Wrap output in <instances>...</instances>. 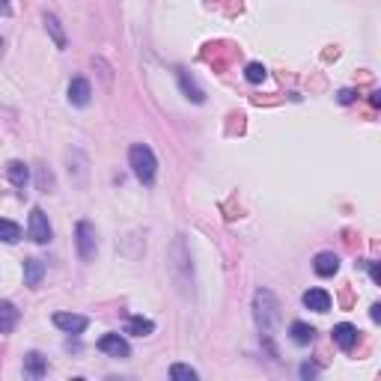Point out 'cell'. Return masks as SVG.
Masks as SVG:
<instances>
[{"instance_id": "cell-14", "label": "cell", "mask_w": 381, "mask_h": 381, "mask_svg": "<svg viewBox=\"0 0 381 381\" xmlns=\"http://www.w3.org/2000/svg\"><path fill=\"white\" fill-rule=\"evenodd\" d=\"M42 280H45V262L36 259V257L24 259V283L30 286V289H39Z\"/></svg>"}, {"instance_id": "cell-11", "label": "cell", "mask_w": 381, "mask_h": 381, "mask_svg": "<svg viewBox=\"0 0 381 381\" xmlns=\"http://www.w3.org/2000/svg\"><path fill=\"white\" fill-rule=\"evenodd\" d=\"M45 373H48V358H42L39 351H27L24 355V375L27 378H45Z\"/></svg>"}, {"instance_id": "cell-12", "label": "cell", "mask_w": 381, "mask_h": 381, "mask_svg": "<svg viewBox=\"0 0 381 381\" xmlns=\"http://www.w3.org/2000/svg\"><path fill=\"white\" fill-rule=\"evenodd\" d=\"M6 179L18 190H24L27 185H30V167H27L24 161H9V164H6Z\"/></svg>"}, {"instance_id": "cell-5", "label": "cell", "mask_w": 381, "mask_h": 381, "mask_svg": "<svg viewBox=\"0 0 381 381\" xmlns=\"http://www.w3.org/2000/svg\"><path fill=\"white\" fill-rule=\"evenodd\" d=\"M96 346H98V351H105V355H111V358H120V360L131 355V346L122 334H105Z\"/></svg>"}, {"instance_id": "cell-6", "label": "cell", "mask_w": 381, "mask_h": 381, "mask_svg": "<svg viewBox=\"0 0 381 381\" xmlns=\"http://www.w3.org/2000/svg\"><path fill=\"white\" fill-rule=\"evenodd\" d=\"M331 337H334V346H337L340 351H351V349L358 346L360 331L355 328V325H349V322H340V325H334Z\"/></svg>"}, {"instance_id": "cell-19", "label": "cell", "mask_w": 381, "mask_h": 381, "mask_svg": "<svg viewBox=\"0 0 381 381\" xmlns=\"http://www.w3.org/2000/svg\"><path fill=\"white\" fill-rule=\"evenodd\" d=\"M0 241H6V244L21 241V226H18L15 221H6V217H0Z\"/></svg>"}, {"instance_id": "cell-17", "label": "cell", "mask_w": 381, "mask_h": 381, "mask_svg": "<svg viewBox=\"0 0 381 381\" xmlns=\"http://www.w3.org/2000/svg\"><path fill=\"white\" fill-rule=\"evenodd\" d=\"M15 325H18V310H15V304L0 301V334L15 331Z\"/></svg>"}, {"instance_id": "cell-2", "label": "cell", "mask_w": 381, "mask_h": 381, "mask_svg": "<svg viewBox=\"0 0 381 381\" xmlns=\"http://www.w3.org/2000/svg\"><path fill=\"white\" fill-rule=\"evenodd\" d=\"M129 167L131 173L138 176L140 185H152L155 182V173H158V161H155V152H152L146 143H134L129 149Z\"/></svg>"}, {"instance_id": "cell-26", "label": "cell", "mask_w": 381, "mask_h": 381, "mask_svg": "<svg viewBox=\"0 0 381 381\" xmlns=\"http://www.w3.org/2000/svg\"><path fill=\"white\" fill-rule=\"evenodd\" d=\"M0 15H12V3L9 0H0Z\"/></svg>"}, {"instance_id": "cell-8", "label": "cell", "mask_w": 381, "mask_h": 381, "mask_svg": "<svg viewBox=\"0 0 381 381\" xmlns=\"http://www.w3.org/2000/svg\"><path fill=\"white\" fill-rule=\"evenodd\" d=\"M54 325H57L60 331H66V334H84L87 331V325L89 319L87 316H78V313H54Z\"/></svg>"}, {"instance_id": "cell-7", "label": "cell", "mask_w": 381, "mask_h": 381, "mask_svg": "<svg viewBox=\"0 0 381 381\" xmlns=\"http://www.w3.org/2000/svg\"><path fill=\"white\" fill-rule=\"evenodd\" d=\"M89 102H93V87H89V80L87 78H72V84H69V105L87 107Z\"/></svg>"}, {"instance_id": "cell-9", "label": "cell", "mask_w": 381, "mask_h": 381, "mask_svg": "<svg viewBox=\"0 0 381 381\" xmlns=\"http://www.w3.org/2000/svg\"><path fill=\"white\" fill-rule=\"evenodd\" d=\"M301 301H304L307 310H313V313H328V310H331V295H328V289H319V286L307 289Z\"/></svg>"}, {"instance_id": "cell-15", "label": "cell", "mask_w": 381, "mask_h": 381, "mask_svg": "<svg viewBox=\"0 0 381 381\" xmlns=\"http://www.w3.org/2000/svg\"><path fill=\"white\" fill-rule=\"evenodd\" d=\"M176 78H179V87H182V93H185V98H190L194 105H203L206 102V96H203V89L197 87V80L188 75L185 69H176Z\"/></svg>"}, {"instance_id": "cell-3", "label": "cell", "mask_w": 381, "mask_h": 381, "mask_svg": "<svg viewBox=\"0 0 381 381\" xmlns=\"http://www.w3.org/2000/svg\"><path fill=\"white\" fill-rule=\"evenodd\" d=\"M75 248H78L80 262H93L96 259L98 239H96V226L89 221H78V226H75Z\"/></svg>"}, {"instance_id": "cell-25", "label": "cell", "mask_w": 381, "mask_h": 381, "mask_svg": "<svg viewBox=\"0 0 381 381\" xmlns=\"http://www.w3.org/2000/svg\"><path fill=\"white\" fill-rule=\"evenodd\" d=\"M369 277H373V283H381V268H378V262H373V265H369Z\"/></svg>"}, {"instance_id": "cell-18", "label": "cell", "mask_w": 381, "mask_h": 381, "mask_svg": "<svg viewBox=\"0 0 381 381\" xmlns=\"http://www.w3.org/2000/svg\"><path fill=\"white\" fill-rule=\"evenodd\" d=\"M45 30L51 33V39L60 51H66V33H63V24H60L57 15H45Z\"/></svg>"}, {"instance_id": "cell-27", "label": "cell", "mask_w": 381, "mask_h": 381, "mask_svg": "<svg viewBox=\"0 0 381 381\" xmlns=\"http://www.w3.org/2000/svg\"><path fill=\"white\" fill-rule=\"evenodd\" d=\"M369 316H373V322H381V304H373V310H369Z\"/></svg>"}, {"instance_id": "cell-13", "label": "cell", "mask_w": 381, "mask_h": 381, "mask_svg": "<svg viewBox=\"0 0 381 381\" xmlns=\"http://www.w3.org/2000/svg\"><path fill=\"white\" fill-rule=\"evenodd\" d=\"M289 340L295 342V346H313V340H316V328L313 325H307V322H292L289 325Z\"/></svg>"}, {"instance_id": "cell-24", "label": "cell", "mask_w": 381, "mask_h": 381, "mask_svg": "<svg viewBox=\"0 0 381 381\" xmlns=\"http://www.w3.org/2000/svg\"><path fill=\"white\" fill-rule=\"evenodd\" d=\"M340 105H351V102H355V89H340Z\"/></svg>"}, {"instance_id": "cell-1", "label": "cell", "mask_w": 381, "mask_h": 381, "mask_svg": "<svg viewBox=\"0 0 381 381\" xmlns=\"http://www.w3.org/2000/svg\"><path fill=\"white\" fill-rule=\"evenodd\" d=\"M253 316H257L259 334L271 346V337H274V331L280 325V301L274 298V292H268V289H257V295H253Z\"/></svg>"}, {"instance_id": "cell-16", "label": "cell", "mask_w": 381, "mask_h": 381, "mask_svg": "<svg viewBox=\"0 0 381 381\" xmlns=\"http://www.w3.org/2000/svg\"><path fill=\"white\" fill-rule=\"evenodd\" d=\"M152 331H155V322L146 319V316H131L125 322V334H131V337H149Z\"/></svg>"}, {"instance_id": "cell-21", "label": "cell", "mask_w": 381, "mask_h": 381, "mask_svg": "<svg viewBox=\"0 0 381 381\" xmlns=\"http://www.w3.org/2000/svg\"><path fill=\"white\" fill-rule=\"evenodd\" d=\"M170 378L173 381H197V369H190L185 364H173L170 367Z\"/></svg>"}, {"instance_id": "cell-20", "label": "cell", "mask_w": 381, "mask_h": 381, "mask_svg": "<svg viewBox=\"0 0 381 381\" xmlns=\"http://www.w3.org/2000/svg\"><path fill=\"white\" fill-rule=\"evenodd\" d=\"M244 78H248L250 84H262V80L268 78V69L262 66V63H250V66L244 69Z\"/></svg>"}, {"instance_id": "cell-23", "label": "cell", "mask_w": 381, "mask_h": 381, "mask_svg": "<svg viewBox=\"0 0 381 381\" xmlns=\"http://www.w3.org/2000/svg\"><path fill=\"white\" fill-rule=\"evenodd\" d=\"M298 373H301V378H316V375H319V369H316L313 364H301V369H298Z\"/></svg>"}, {"instance_id": "cell-4", "label": "cell", "mask_w": 381, "mask_h": 381, "mask_svg": "<svg viewBox=\"0 0 381 381\" xmlns=\"http://www.w3.org/2000/svg\"><path fill=\"white\" fill-rule=\"evenodd\" d=\"M51 224H48V215L42 212L39 206L30 208V221H27V239L36 241V244H48L51 241Z\"/></svg>"}, {"instance_id": "cell-22", "label": "cell", "mask_w": 381, "mask_h": 381, "mask_svg": "<svg viewBox=\"0 0 381 381\" xmlns=\"http://www.w3.org/2000/svg\"><path fill=\"white\" fill-rule=\"evenodd\" d=\"M39 188L48 194V190H54V179H51V173H48V167H39Z\"/></svg>"}, {"instance_id": "cell-10", "label": "cell", "mask_w": 381, "mask_h": 381, "mask_svg": "<svg viewBox=\"0 0 381 381\" xmlns=\"http://www.w3.org/2000/svg\"><path fill=\"white\" fill-rule=\"evenodd\" d=\"M313 271L319 277H334L340 271V257L334 250H322V253H316V259H313Z\"/></svg>"}, {"instance_id": "cell-28", "label": "cell", "mask_w": 381, "mask_h": 381, "mask_svg": "<svg viewBox=\"0 0 381 381\" xmlns=\"http://www.w3.org/2000/svg\"><path fill=\"white\" fill-rule=\"evenodd\" d=\"M0 54H3V39H0Z\"/></svg>"}]
</instances>
